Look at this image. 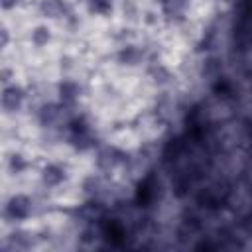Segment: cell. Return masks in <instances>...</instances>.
I'll return each instance as SVG.
<instances>
[{
  "instance_id": "4",
  "label": "cell",
  "mask_w": 252,
  "mask_h": 252,
  "mask_svg": "<svg viewBox=\"0 0 252 252\" xmlns=\"http://www.w3.org/2000/svg\"><path fill=\"white\" fill-rule=\"evenodd\" d=\"M65 4L61 0H41L39 4V12L45 16V18H59L65 14Z\"/></svg>"
},
{
  "instance_id": "9",
  "label": "cell",
  "mask_w": 252,
  "mask_h": 252,
  "mask_svg": "<svg viewBox=\"0 0 252 252\" xmlns=\"http://www.w3.org/2000/svg\"><path fill=\"white\" fill-rule=\"evenodd\" d=\"M20 0H2V6H4V10H10L12 6H16Z\"/></svg>"
},
{
  "instance_id": "3",
  "label": "cell",
  "mask_w": 252,
  "mask_h": 252,
  "mask_svg": "<svg viewBox=\"0 0 252 252\" xmlns=\"http://www.w3.org/2000/svg\"><path fill=\"white\" fill-rule=\"evenodd\" d=\"M41 177H43L45 185H49V187H57V185L63 183V179H65V171H63L61 165H53V163H51V165H47V167L43 169Z\"/></svg>"
},
{
  "instance_id": "5",
  "label": "cell",
  "mask_w": 252,
  "mask_h": 252,
  "mask_svg": "<svg viewBox=\"0 0 252 252\" xmlns=\"http://www.w3.org/2000/svg\"><path fill=\"white\" fill-rule=\"evenodd\" d=\"M118 59L122 61V63H126V65H136V63H140V59H142V51L138 49V47H124L120 53H118Z\"/></svg>"
},
{
  "instance_id": "6",
  "label": "cell",
  "mask_w": 252,
  "mask_h": 252,
  "mask_svg": "<svg viewBox=\"0 0 252 252\" xmlns=\"http://www.w3.org/2000/svg\"><path fill=\"white\" fill-rule=\"evenodd\" d=\"M59 93H61L63 102H73L79 96V87L75 83H71V81H63L61 87H59Z\"/></svg>"
},
{
  "instance_id": "1",
  "label": "cell",
  "mask_w": 252,
  "mask_h": 252,
  "mask_svg": "<svg viewBox=\"0 0 252 252\" xmlns=\"http://www.w3.org/2000/svg\"><path fill=\"white\" fill-rule=\"evenodd\" d=\"M30 209H32V201L26 195H16L6 205V217H10L14 220H22L30 215Z\"/></svg>"
},
{
  "instance_id": "8",
  "label": "cell",
  "mask_w": 252,
  "mask_h": 252,
  "mask_svg": "<svg viewBox=\"0 0 252 252\" xmlns=\"http://www.w3.org/2000/svg\"><path fill=\"white\" fill-rule=\"evenodd\" d=\"M91 6L94 12H106L110 8V2L108 0H91Z\"/></svg>"
},
{
  "instance_id": "7",
  "label": "cell",
  "mask_w": 252,
  "mask_h": 252,
  "mask_svg": "<svg viewBox=\"0 0 252 252\" xmlns=\"http://www.w3.org/2000/svg\"><path fill=\"white\" fill-rule=\"evenodd\" d=\"M49 37H51V33H49V30H47L45 26H37V28L32 32V43H33V45H37V47L47 45Z\"/></svg>"
},
{
  "instance_id": "2",
  "label": "cell",
  "mask_w": 252,
  "mask_h": 252,
  "mask_svg": "<svg viewBox=\"0 0 252 252\" xmlns=\"http://www.w3.org/2000/svg\"><path fill=\"white\" fill-rule=\"evenodd\" d=\"M22 100H24V91L20 87L12 85V87L4 89V93H2V106H4V110H18Z\"/></svg>"
}]
</instances>
